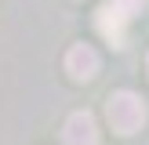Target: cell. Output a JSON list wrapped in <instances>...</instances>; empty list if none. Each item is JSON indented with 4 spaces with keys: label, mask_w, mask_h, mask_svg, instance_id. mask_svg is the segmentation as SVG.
I'll use <instances>...</instances> for the list:
<instances>
[{
    "label": "cell",
    "mask_w": 149,
    "mask_h": 145,
    "mask_svg": "<svg viewBox=\"0 0 149 145\" xmlns=\"http://www.w3.org/2000/svg\"><path fill=\"white\" fill-rule=\"evenodd\" d=\"M106 120H109V127L116 134H135L146 123V105H142V98L135 91H116L106 102Z\"/></svg>",
    "instance_id": "obj_1"
},
{
    "label": "cell",
    "mask_w": 149,
    "mask_h": 145,
    "mask_svg": "<svg viewBox=\"0 0 149 145\" xmlns=\"http://www.w3.org/2000/svg\"><path fill=\"white\" fill-rule=\"evenodd\" d=\"M62 138H65V145H98V123H95V116L87 109L73 113L65 120V127H62Z\"/></svg>",
    "instance_id": "obj_2"
},
{
    "label": "cell",
    "mask_w": 149,
    "mask_h": 145,
    "mask_svg": "<svg viewBox=\"0 0 149 145\" xmlns=\"http://www.w3.org/2000/svg\"><path fill=\"white\" fill-rule=\"evenodd\" d=\"M98 33L106 36L113 47H124V36H127V14H120L113 4L98 7Z\"/></svg>",
    "instance_id": "obj_3"
},
{
    "label": "cell",
    "mask_w": 149,
    "mask_h": 145,
    "mask_svg": "<svg viewBox=\"0 0 149 145\" xmlns=\"http://www.w3.org/2000/svg\"><path fill=\"white\" fill-rule=\"evenodd\" d=\"M65 69H69L73 80H95V72H98V55H95V47L77 44V47L65 55Z\"/></svg>",
    "instance_id": "obj_4"
},
{
    "label": "cell",
    "mask_w": 149,
    "mask_h": 145,
    "mask_svg": "<svg viewBox=\"0 0 149 145\" xmlns=\"http://www.w3.org/2000/svg\"><path fill=\"white\" fill-rule=\"evenodd\" d=\"M109 4H113L120 14H127V18H131L135 11H142V7H146V0H109Z\"/></svg>",
    "instance_id": "obj_5"
}]
</instances>
